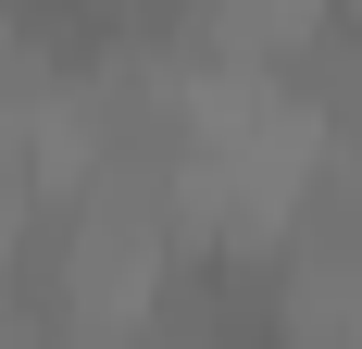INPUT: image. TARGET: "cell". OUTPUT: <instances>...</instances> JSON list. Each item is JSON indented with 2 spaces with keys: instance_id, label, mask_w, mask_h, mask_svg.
Masks as SVG:
<instances>
[{
  "instance_id": "1",
  "label": "cell",
  "mask_w": 362,
  "mask_h": 349,
  "mask_svg": "<svg viewBox=\"0 0 362 349\" xmlns=\"http://www.w3.org/2000/svg\"><path fill=\"white\" fill-rule=\"evenodd\" d=\"M138 349H300V324H288V300H275L262 262L200 249V262H175L138 300Z\"/></svg>"
}]
</instances>
